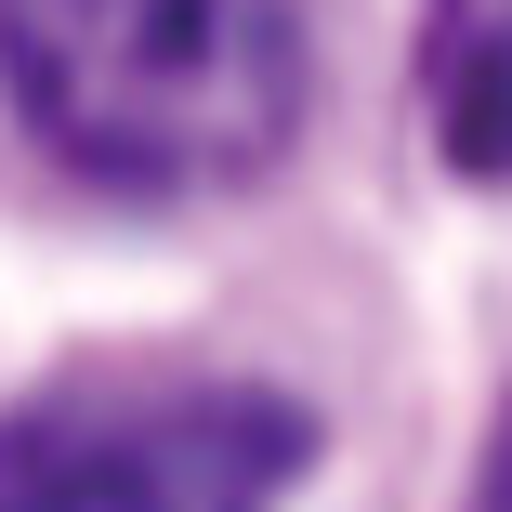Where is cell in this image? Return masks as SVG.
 <instances>
[{"mask_svg": "<svg viewBox=\"0 0 512 512\" xmlns=\"http://www.w3.org/2000/svg\"><path fill=\"white\" fill-rule=\"evenodd\" d=\"M473 512H512V407H499V434H486V460H473Z\"/></svg>", "mask_w": 512, "mask_h": 512, "instance_id": "cell-4", "label": "cell"}, {"mask_svg": "<svg viewBox=\"0 0 512 512\" xmlns=\"http://www.w3.org/2000/svg\"><path fill=\"white\" fill-rule=\"evenodd\" d=\"M0 79L92 184H250L302 132L289 0H0Z\"/></svg>", "mask_w": 512, "mask_h": 512, "instance_id": "cell-1", "label": "cell"}, {"mask_svg": "<svg viewBox=\"0 0 512 512\" xmlns=\"http://www.w3.org/2000/svg\"><path fill=\"white\" fill-rule=\"evenodd\" d=\"M434 145H447L460 184H512V14L447 53V79H434Z\"/></svg>", "mask_w": 512, "mask_h": 512, "instance_id": "cell-3", "label": "cell"}, {"mask_svg": "<svg viewBox=\"0 0 512 512\" xmlns=\"http://www.w3.org/2000/svg\"><path fill=\"white\" fill-rule=\"evenodd\" d=\"M0 512H184L158 434H106L79 407L0 421Z\"/></svg>", "mask_w": 512, "mask_h": 512, "instance_id": "cell-2", "label": "cell"}]
</instances>
